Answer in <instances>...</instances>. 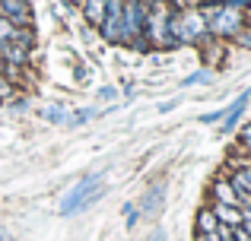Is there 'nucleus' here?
Listing matches in <instances>:
<instances>
[{
  "mask_svg": "<svg viewBox=\"0 0 251 241\" xmlns=\"http://www.w3.org/2000/svg\"><path fill=\"white\" fill-rule=\"evenodd\" d=\"M210 32H207V19H203V10H172L169 16V38H172V48L175 44H197L203 42Z\"/></svg>",
  "mask_w": 251,
  "mask_h": 241,
  "instance_id": "nucleus-1",
  "label": "nucleus"
},
{
  "mask_svg": "<svg viewBox=\"0 0 251 241\" xmlns=\"http://www.w3.org/2000/svg\"><path fill=\"white\" fill-rule=\"evenodd\" d=\"M105 187H102V175H86L83 181H76L61 200V216H74V213L89 210L96 200H102Z\"/></svg>",
  "mask_w": 251,
  "mask_h": 241,
  "instance_id": "nucleus-2",
  "label": "nucleus"
},
{
  "mask_svg": "<svg viewBox=\"0 0 251 241\" xmlns=\"http://www.w3.org/2000/svg\"><path fill=\"white\" fill-rule=\"evenodd\" d=\"M201 10H203V19H207V32L216 35V38H235V35H242V29H245L242 10H235V6H229V3L201 6Z\"/></svg>",
  "mask_w": 251,
  "mask_h": 241,
  "instance_id": "nucleus-3",
  "label": "nucleus"
},
{
  "mask_svg": "<svg viewBox=\"0 0 251 241\" xmlns=\"http://www.w3.org/2000/svg\"><path fill=\"white\" fill-rule=\"evenodd\" d=\"M121 44H134L137 51H143L147 44V3L143 0H124Z\"/></svg>",
  "mask_w": 251,
  "mask_h": 241,
  "instance_id": "nucleus-4",
  "label": "nucleus"
},
{
  "mask_svg": "<svg viewBox=\"0 0 251 241\" xmlns=\"http://www.w3.org/2000/svg\"><path fill=\"white\" fill-rule=\"evenodd\" d=\"M121 22H124V0H105V16L99 25L105 42L121 44Z\"/></svg>",
  "mask_w": 251,
  "mask_h": 241,
  "instance_id": "nucleus-5",
  "label": "nucleus"
},
{
  "mask_svg": "<svg viewBox=\"0 0 251 241\" xmlns=\"http://www.w3.org/2000/svg\"><path fill=\"white\" fill-rule=\"evenodd\" d=\"M0 16H6L13 25H35L29 0H0Z\"/></svg>",
  "mask_w": 251,
  "mask_h": 241,
  "instance_id": "nucleus-6",
  "label": "nucleus"
},
{
  "mask_svg": "<svg viewBox=\"0 0 251 241\" xmlns=\"http://www.w3.org/2000/svg\"><path fill=\"white\" fill-rule=\"evenodd\" d=\"M248 99H251V89H248V92H242L239 99H235L232 105H229L226 111H223V114H226V118H223V127H220V133H232V130H235V124L242 121V111H245Z\"/></svg>",
  "mask_w": 251,
  "mask_h": 241,
  "instance_id": "nucleus-7",
  "label": "nucleus"
},
{
  "mask_svg": "<svg viewBox=\"0 0 251 241\" xmlns=\"http://www.w3.org/2000/svg\"><path fill=\"white\" fill-rule=\"evenodd\" d=\"M210 194H213V200L216 203H229V206H239V194H235V187L229 184V178H216L213 181V187H210Z\"/></svg>",
  "mask_w": 251,
  "mask_h": 241,
  "instance_id": "nucleus-8",
  "label": "nucleus"
},
{
  "mask_svg": "<svg viewBox=\"0 0 251 241\" xmlns=\"http://www.w3.org/2000/svg\"><path fill=\"white\" fill-rule=\"evenodd\" d=\"M210 210L216 213V219H220V225H229V229H235V225H242V210H239V206H229V203H213Z\"/></svg>",
  "mask_w": 251,
  "mask_h": 241,
  "instance_id": "nucleus-9",
  "label": "nucleus"
},
{
  "mask_svg": "<svg viewBox=\"0 0 251 241\" xmlns=\"http://www.w3.org/2000/svg\"><path fill=\"white\" fill-rule=\"evenodd\" d=\"M0 57H3V64H13V67H25V61H29V51L10 42V44H0Z\"/></svg>",
  "mask_w": 251,
  "mask_h": 241,
  "instance_id": "nucleus-10",
  "label": "nucleus"
},
{
  "mask_svg": "<svg viewBox=\"0 0 251 241\" xmlns=\"http://www.w3.org/2000/svg\"><path fill=\"white\" fill-rule=\"evenodd\" d=\"M83 19L89 25H102V16H105V0H83Z\"/></svg>",
  "mask_w": 251,
  "mask_h": 241,
  "instance_id": "nucleus-11",
  "label": "nucleus"
},
{
  "mask_svg": "<svg viewBox=\"0 0 251 241\" xmlns=\"http://www.w3.org/2000/svg\"><path fill=\"white\" fill-rule=\"evenodd\" d=\"M220 229V219H216L213 210H201L197 213V235H207V232Z\"/></svg>",
  "mask_w": 251,
  "mask_h": 241,
  "instance_id": "nucleus-12",
  "label": "nucleus"
},
{
  "mask_svg": "<svg viewBox=\"0 0 251 241\" xmlns=\"http://www.w3.org/2000/svg\"><path fill=\"white\" fill-rule=\"evenodd\" d=\"M159 206H162V184H159V187H153V191H150L147 197H143L140 210H143V216H150V213L159 210Z\"/></svg>",
  "mask_w": 251,
  "mask_h": 241,
  "instance_id": "nucleus-13",
  "label": "nucleus"
},
{
  "mask_svg": "<svg viewBox=\"0 0 251 241\" xmlns=\"http://www.w3.org/2000/svg\"><path fill=\"white\" fill-rule=\"evenodd\" d=\"M42 121H48V124H64V121H67V111H64L61 105H48V108H42Z\"/></svg>",
  "mask_w": 251,
  "mask_h": 241,
  "instance_id": "nucleus-14",
  "label": "nucleus"
},
{
  "mask_svg": "<svg viewBox=\"0 0 251 241\" xmlns=\"http://www.w3.org/2000/svg\"><path fill=\"white\" fill-rule=\"evenodd\" d=\"M92 118H96V108H80V111H70L67 114V124H70V127H80V124L92 121Z\"/></svg>",
  "mask_w": 251,
  "mask_h": 241,
  "instance_id": "nucleus-15",
  "label": "nucleus"
},
{
  "mask_svg": "<svg viewBox=\"0 0 251 241\" xmlns=\"http://www.w3.org/2000/svg\"><path fill=\"white\" fill-rule=\"evenodd\" d=\"M16 29L19 25H13L6 16H0V44H10L13 38H16Z\"/></svg>",
  "mask_w": 251,
  "mask_h": 241,
  "instance_id": "nucleus-16",
  "label": "nucleus"
},
{
  "mask_svg": "<svg viewBox=\"0 0 251 241\" xmlns=\"http://www.w3.org/2000/svg\"><path fill=\"white\" fill-rule=\"evenodd\" d=\"M13 92H16V83L0 76V99H13Z\"/></svg>",
  "mask_w": 251,
  "mask_h": 241,
  "instance_id": "nucleus-17",
  "label": "nucleus"
},
{
  "mask_svg": "<svg viewBox=\"0 0 251 241\" xmlns=\"http://www.w3.org/2000/svg\"><path fill=\"white\" fill-rule=\"evenodd\" d=\"M194 83H210V73L207 70H197V73H191L188 80H184V86H194Z\"/></svg>",
  "mask_w": 251,
  "mask_h": 241,
  "instance_id": "nucleus-18",
  "label": "nucleus"
},
{
  "mask_svg": "<svg viewBox=\"0 0 251 241\" xmlns=\"http://www.w3.org/2000/svg\"><path fill=\"white\" fill-rule=\"evenodd\" d=\"M239 210H242V222H248V219H251V200H245Z\"/></svg>",
  "mask_w": 251,
  "mask_h": 241,
  "instance_id": "nucleus-19",
  "label": "nucleus"
},
{
  "mask_svg": "<svg viewBox=\"0 0 251 241\" xmlns=\"http://www.w3.org/2000/svg\"><path fill=\"white\" fill-rule=\"evenodd\" d=\"M197 241H223L220 232H207V235H197Z\"/></svg>",
  "mask_w": 251,
  "mask_h": 241,
  "instance_id": "nucleus-20",
  "label": "nucleus"
},
{
  "mask_svg": "<svg viewBox=\"0 0 251 241\" xmlns=\"http://www.w3.org/2000/svg\"><path fill=\"white\" fill-rule=\"evenodd\" d=\"M223 118V111H213V114H203L201 118V124H213V121H220Z\"/></svg>",
  "mask_w": 251,
  "mask_h": 241,
  "instance_id": "nucleus-21",
  "label": "nucleus"
},
{
  "mask_svg": "<svg viewBox=\"0 0 251 241\" xmlns=\"http://www.w3.org/2000/svg\"><path fill=\"white\" fill-rule=\"evenodd\" d=\"M229 6H235V10H245V6H251V0H226Z\"/></svg>",
  "mask_w": 251,
  "mask_h": 241,
  "instance_id": "nucleus-22",
  "label": "nucleus"
},
{
  "mask_svg": "<svg viewBox=\"0 0 251 241\" xmlns=\"http://www.w3.org/2000/svg\"><path fill=\"white\" fill-rule=\"evenodd\" d=\"M10 108H13V111H25V108H29V102H25V99H16Z\"/></svg>",
  "mask_w": 251,
  "mask_h": 241,
  "instance_id": "nucleus-23",
  "label": "nucleus"
},
{
  "mask_svg": "<svg viewBox=\"0 0 251 241\" xmlns=\"http://www.w3.org/2000/svg\"><path fill=\"white\" fill-rule=\"evenodd\" d=\"M99 99H115V89H99Z\"/></svg>",
  "mask_w": 251,
  "mask_h": 241,
  "instance_id": "nucleus-24",
  "label": "nucleus"
},
{
  "mask_svg": "<svg viewBox=\"0 0 251 241\" xmlns=\"http://www.w3.org/2000/svg\"><path fill=\"white\" fill-rule=\"evenodd\" d=\"M201 6H216V3H226V0H197Z\"/></svg>",
  "mask_w": 251,
  "mask_h": 241,
  "instance_id": "nucleus-25",
  "label": "nucleus"
},
{
  "mask_svg": "<svg viewBox=\"0 0 251 241\" xmlns=\"http://www.w3.org/2000/svg\"><path fill=\"white\" fill-rule=\"evenodd\" d=\"M242 229H245V235L251 238V219H248V222H242Z\"/></svg>",
  "mask_w": 251,
  "mask_h": 241,
  "instance_id": "nucleus-26",
  "label": "nucleus"
},
{
  "mask_svg": "<svg viewBox=\"0 0 251 241\" xmlns=\"http://www.w3.org/2000/svg\"><path fill=\"white\" fill-rule=\"evenodd\" d=\"M70 3H74V6H83V0H70Z\"/></svg>",
  "mask_w": 251,
  "mask_h": 241,
  "instance_id": "nucleus-27",
  "label": "nucleus"
},
{
  "mask_svg": "<svg viewBox=\"0 0 251 241\" xmlns=\"http://www.w3.org/2000/svg\"><path fill=\"white\" fill-rule=\"evenodd\" d=\"M0 76H3V57H0Z\"/></svg>",
  "mask_w": 251,
  "mask_h": 241,
  "instance_id": "nucleus-28",
  "label": "nucleus"
},
{
  "mask_svg": "<svg viewBox=\"0 0 251 241\" xmlns=\"http://www.w3.org/2000/svg\"><path fill=\"white\" fill-rule=\"evenodd\" d=\"M226 241H235V238H226Z\"/></svg>",
  "mask_w": 251,
  "mask_h": 241,
  "instance_id": "nucleus-29",
  "label": "nucleus"
}]
</instances>
